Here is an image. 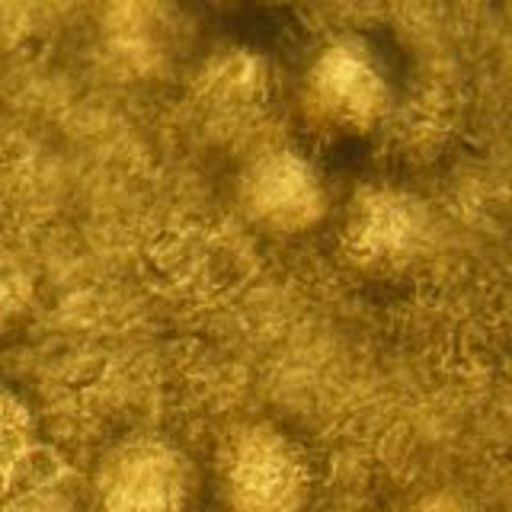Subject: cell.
I'll list each match as a JSON object with an SVG mask.
<instances>
[{"label": "cell", "instance_id": "cell-1", "mask_svg": "<svg viewBox=\"0 0 512 512\" xmlns=\"http://www.w3.org/2000/svg\"><path fill=\"white\" fill-rule=\"evenodd\" d=\"M224 490L234 512H301L308 468L279 429L250 426L231 439Z\"/></svg>", "mask_w": 512, "mask_h": 512}, {"label": "cell", "instance_id": "cell-2", "mask_svg": "<svg viewBox=\"0 0 512 512\" xmlns=\"http://www.w3.org/2000/svg\"><path fill=\"white\" fill-rule=\"evenodd\" d=\"M304 100L317 122L340 132H362L388 109V80L362 45L340 42L324 48L311 64Z\"/></svg>", "mask_w": 512, "mask_h": 512}, {"label": "cell", "instance_id": "cell-3", "mask_svg": "<svg viewBox=\"0 0 512 512\" xmlns=\"http://www.w3.org/2000/svg\"><path fill=\"white\" fill-rule=\"evenodd\" d=\"M189 464L173 445L138 439L116 452L103 477V512H183Z\"/></svg>", "mask_w": 512, "mask_h": 512}, {"label": "cell", "instance_id": "cell-4", "mask_svg": "<svg viewBox=\"0 0 512 512\" xmlns=\"http://www.w3.org/2000/svg\"><path fill=\"white\" fill-rule=\"evenodd\" d=\"M247 212L272 231H301L327 208L324 183L304 157L292 151L256 160L244 180Z\"/></svg>", "mask_w": 512, "mask_h": 512}, {"label": "cell", "instance_id": "cell-5", "mask_svg": "<svg viewBox=\"0 0 512 512\" xmlns=\"http://www.w3.org/2000/svg\"><path fill=\"white\" fill-rule=\"evenodd\" d=\"M423 234L420 208L394 192H368L356 199L346 221V244L362 263H391L413 250Z\"/></svg>", "mask_w": 512, "mask_h": 512}, {"label": "cell", "instance_id": "cell-6", "mask_svg": "<svg viewBox=\"0 0 512 512\" xmlns=\"http://www.w3.org/2000/svg\"><path fill=\"white\" fill-rule=\"evenodd\" d=\"M36 442V420L26 400L0 381V484L23 468Z\"/></svg>", "mask_w": 512, "mask_h": 512}, {"label": "cell", "instance_id": "cell-7", "mask_svg": "<svg viewBox=\"0 0 512 512\" xmlns=\"http://www.w3.org/2000/svg\"><path fill=\"white\" fill-rule=\"evenodd\" d=\"M20 304V276L13 272V266L0 256V330L10 320V314Z\"/></svg>", "mask_w": 512, "mask_h": 512}, {"label": "cell", "instance_id": "cell-8", "mask_svg": "<svg viewBox=\"0 0 512 512\" xmlns=\"http://www.w3.org/2000/svg\"><path fill=\"white\" fill-rule=\"evenodd\" d=\"M413 512H464V509H461V503L448 500V496H429V500H423Z\"/></svg>", "mask_w": 512, "mask_h": 512}]
</instances>
